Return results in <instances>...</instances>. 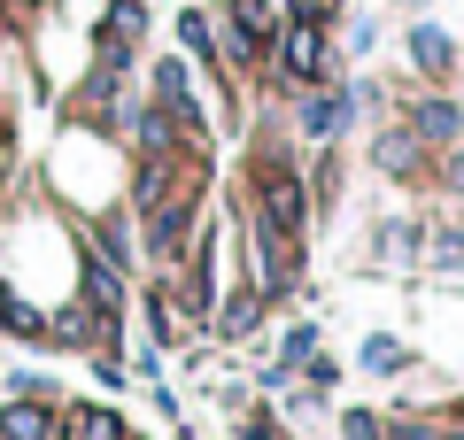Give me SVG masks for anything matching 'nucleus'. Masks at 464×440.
<instances>
[{"mask_svg": "<svg viewBox=\"0 0 464 440\" xmlns=\"http://www.w3.org/2000/svg\"><path fill=\"white\" fill-rule=\"evenodd\" d=\"M402 78L411 85H457L464 78V39L433 16H411L402 24Z\"/></svg>", "mask_w": 464, "mask_h": 440, "instance_id": "1", "label": "nucleus"}, {"mask_svg": "<svg viewBox=\"0 0 464 440\" xmlns=\"http://www.w3.org/2000/svg\"><path fill=\"white\" fill-rule=\"evenodd\" d=\"M63 394H0V440H54Z\"/></svg>", "mask_w": 464, "mask_h": 440, "instance_id": "2", "label": "nucleus"}, {"mask_svg": "<svg viewBox=\"0 0 464 440\" xmlns=\"http://www.w3.org/2000/svg\"><path fill=\"white\" fill-rule=\"evenodd\" d=\"M140 425L124 417L116 402H101V394H85V402H63V433L54 440H132Z\"/></svg>", "mask_w": 464, "mask_h": 440, "instance_id": "3", "label": "nucleus"}, {"mask_svg": "<svg viewBox=\"0 0 464 440\" xmlns=\"http://www.w3.org/2000/svg\"><path fill=\"white\" fill-rule=\"evenodd\" d=\"M411 363H418V340H402L395 325H372L356 340V371L364 378H411Z\"/></svg>", "mask_w": 464, "mask_h": 440, "instance_id": "4", "label": "nucleus"}, {"mask_svg": "<svg viewBox=\"0 0 464 440\" xmlns=\"http://www.w3.org/2000/svg\"><path fill=\"white\" fill-rule=\"evenodd\" d=\"M441 425H464V394H441V409H433Z\"/></svg>", "mask_w": 464, "mask_h": 440, "instance_id": "5", "label": "nucleus"}, {"mask_svg": "<svg viewBox=\"0 0 464 440\" xmlns=\"http://www.w3.org/2000/svg\"><path fill=\"white\" fill-rule=\"evenodd\" d=\"M132 440H148V433H132Z\"/></svg>", "mask_w": 464, "mask_h": 440, "instance_id": "6", "label": "nucleus"}]
</instances>
